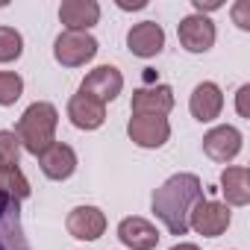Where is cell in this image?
<instances>
[{
	"label": "cell",
	"mask_w": 250,
	"mask_h": 250,
	"mask_svg": "<svg viewBox=\"0 0 250 250\" xmlns=\"http://www.w3.org/2000/svg\"><path fill=\"white\" fill-rule=\"evenodd\" d=\"M203 200V183L197 174H174L168 177L150 197L153 215L171 235L188 232V215Z\"/></svg>",
	"instance_id": "6da1fadb"
},
{
	"label": "cell",
	"mask_w": 250,
	"mask_h": 250,
	"mask_svg": "<svg viewBox=\"0 0 250 250\" xmlns=\"http://www.w3.org/2000/svg\"><path fill=\"white\" fill-rule=\"evenodd\" d=\"M56 127H59V109L47 100H36L24 109V115L15 124V136L21 142V150L39 156L44 147L56 142Z\"/></svg>",
	"instance_id": "7a4b0ae2"
},
{
	"label": "cell",
	"mask_w": 250,
	"mask_h": 250,
	"mask_svg": "<svg viewBox=\"0 0 250 250\" xmlns=\"http://www.w3.org/2000/svg\"><path fill=\"white\" fill-rule=\"evenodd\" d=\"M100 44L91 33H59L53 42V59L62 68H83L97 56Z\"/></svg>",
	"instance_id": "3957f363"
},
{
	"label": "cell",
	"mask_w": 250,
	"mask_h": 250,
	"mask_svg": "<svg viewBox=\"0 0 250 250\" xmlns=\"http://www.w3.org/2000/svg\"><path fill=\"white\" fill-rule=\"evenodd\" d=\"M229 224H232V212L221 200H206L203 197L188 215V229H194L197 235H206V238L224 235L229 229Z\"/></svg>",
	"instance_id": "277c9868"
},
{
	"label": "cell",
	"mask_w": 250,
	"mask_h": 250,
	"mask_svg": "<svg viewBox=\"0 0 250 250\" xmlns=\"http://www.w3.org/2000/svg\"><path fill=\"white\" fill-rule=\"evenodd\" d=\"M127 136L145 150H159L171 139V124L162 115H133L127 121Z\"/></svg>",
	"instance_id": "5b68a950"
},
{
	"label": "cell",
	"mask_w": 250,
	"mask_h": 250,
	"mask_svg": "<svg viewBox=\"0 0 250 250\" xmlns=\"http://www.w3.org/2000/svg\"><path fill=\"white\" fill-rule=\"evenodd\" d=\"M241 145H244V136L232 124H218V127H212L203 136V153L212 162H224V165L241 153Z\"/></svg>",
	"instance_id": "8992f818"
},
{
	"label": "cell",
	"mask_w": 250,
	"mask_h": 250,
	"mask_svg": "<svg viewBox=\"0 0 250 250\" xmlns=\"http://www.w3.org/2000/svg\"><path fill=\"white\" fill-rule=\"evenodd\" d=\"M0 250H33L21 229V200L0 191Z\"/></svg>",
	"instance_id": "52a82bcc"
},
{
	"label": "cell",
	"mask_w": 250,
	"mask_h": 250,
	"mask_svg": "<svg viewBox=\"0 0 250 250\" xmlns=\"http://www.w3.org/2000/svg\"><path fill=\"white\" fill-rule=\"evenodd\" d=\"M121 88H124V77H121V71L115 65H97L80 83V91L88 94V97H94V100H100L103 106L112 103L121 94Z\"/></svg>",
	"instance_id": "ba28073f"
},
{
	"label": "cell",
	"mask_w": 250,
	"mask_h": 250,
	"mask_svg": "<svg viewBox=\"0 0 250 250\" xmlns=\"http://www.w3.org/2000/svg\"><path fill=\"white\" fill-rule=\"evenodd\" d=\"M215 24L206 15H186L177 24V39L188 53H206L215 44Z\"/></svg>",
	"instance_id": "9c48e42d"
},
{
	"label": "cell",
	"mask_w": 250,
	"mask_h": 250,
	"mask_svg": "<svg viewBox=\"0 0 250 250\" xmlns=\"http://www.w3.org/2000/svg\"><path fill=\"white\" fill-rule=\"evenodd\" d=\"M36 159H39L42 174L47 180H53V183H62V180L74 177V171H77V150L71 145H65V142H53Z\"/></svg>",
	"instance_id": "30bf717a"
},
{
	"label": "cell",
	"mask_w": 250,
	"mask_h": 250,
	"mask_svg": "<svg viewBox=\"0 0 250 250\" xmlns=\"http://www.w3.org/2000/svg\"><path fill=\"white\" fill-rule=\"evenodd\" d=\"M127 47L133 56L139 59H153L162 53L165 47V30L162 24L156 21H142V24H133L130 33H127Z\"/></svg>",
	"instance_id": "8fae6325"
},
{
	"label": "cell",
	"mask_w": 250,
	"mask_h": 250,
	"mask_svg": "<svg viewBox=\"0 0 250 250\" xmlns=\"http://www.w3.org/2000/svg\"><path fill=\"white\" fill-rule=\"evenodd\" d=\"M188 112L194 115V121L200 124H212L215 118H221L224 112V91L218 83H197L191 97H188Z\"/></svg>",
	"instance_id": "7c38bea8"
},
{
	"label": "cell",
	"mask_w": 250,
	"mask_h": 250,
	"mask_svg": "<svg viewBox=\"0 0 250 250\" xmlns=\"http://www.w3.org/2000/svg\"><path fill=\"white\" fill-rule=\"evenodd\" d=\"M130 109H133V115H162L165 118L174 109V88L165 85V83L136 88Z\"/></svg>",
	"instance_id": "4fadbf2b"
},
{
	"label": "cell",
	"mask_w": 250,
	"mask_h": 250,
	"mask_svg": "<svg viewBox=\"0 0 250 250\" xmlns=\"http://www.w3.org/2000/svg\"><path fill=\"white\" fill-rule=\"evenodd\" d=\"M65 227L80 241H97L106 232V215L97 206H77V209L68 212Z\"/></svg>",
	"instance_id": "5bb4252c"
},
{
	"label": "cell",
	"mask_w": 250,
	"mask_h": 250,
	"mask_svg": "<svg viewBox=\"0 0 250 250\" xmlns=\"http://www.w3.org/2000/svg\"><path fill=\"white\" fill-rule=\"evenodd\" d=\"M68 121L74 124L77 130H85V133L100 130L103 121H106V106H103L100 100H94V97L77 91V94L68 100Z\"/></svg>",
	"instance_id": "9a60e30c"
},
{
	"label": "cell",
	"mask_w": 250,
	"mask_h": 250,
	"mask_svg": "<svg viewBox=\"0 0 250 250\" xmlns=\"http://www.w3.org/2000/svg\"><path fill=\"white\" fill-rule=\"evenodd\" d=\"M59 21L68 33H88L100 21V3L97 0H62Z\"/></svg>",
	"instance_id": "2e32d148"
},
{
	"label": "cell",
	"mask_w": 250,
	"mask_h": 250,
	"mask_svg": "<svg viewBox=\"0 0 250 250\" xmlns=\"http://www.w3.org/2000/svg\"><path fill=\"white\" fill-rule=\"evenodd\" d=\"M118 238L124 247L130 250H153L159 244V229L147 221V218H139V215H130L118 224Z\"/></svg>",
	"instance_id": "e0dca14e"
},
{
	"label": "cell",
	"mask_w": 250,
	"mask_h": 250,
	"mask_svg": "<svg viewBox=\"0 0 250 250\" xmlns=\"http://www.w3.org/2000/svg\"><path fill=\"white\" fill-rule=\"evenodd\" d=\"M221 194L227 206H247L250 203V171L244 165H227L221 171Z\"/></svg>",
	"instance_id": "ac0fdd59"
},
{
	"label": "cell",
	"mask_w": 250,
	"mask_h": 250,
	"mask_svg": "<svg viewBox=\"0 0 250 250\" xmlns=\"http://www.w3.org/2000/svg\"><path fill=\"white\" fill-rule=\"evenodd\" d=\"M0 191H6L15 200H27L30 197V180L24 177L21 165H0Z\"/></svg>",
	"instance_id": "d6986e66"
},
{
	"label": "cell",
	"mask_w": 250,
	"mask_h": 250,
	"mask_svg": "<svg viewBox=\"0 0 250 250\" xmlns=\"http://www.w3.org/2000/svg\"><path fill=\"white\" fill-rule=\"evenodd\" d=\"M24 53V36L15 27H0V62H15Z\"/></svg>",
	"instance_id": "ffe728a7"
},
{
	"label": "cell",
	"mask_w": 250,
	"mask_h": 250,
	"mask_svg": "<svg viewBox=\"0 0 250 250\" xmlns=\"http://www.w3.org/2000/svg\"><path fill=\"white\" fill-rule=\"evenodd\" d=\"M24 94V80L15 71H0V106H12Z\"/></svg>",
	"instance_id": "44dd1931"
},
{
	"label": "cell",
	"mask_w": 250,
	"mask_h": 250,
	"mask_svg": "<svg viewBox=\"0 0 250 250\" xmlns=\"http://www.w3.org/2000/svg\"><path fill=\"white\" fill-rule=\"evenodd\" d=\"M21 162V142L15 130H0V165H18Z\"/></svg>",
	"instance_id": "7402d4cb"
},
{
	"label": "cell",
	"mask_w": 250,
	"mask_h": 250,
	"mask_svg": "<svg viewBox=\"0 0 250 250\" xmlns=\"http://www.w3.org/2000/svg\"><path fill=\"white\" fill-rule=\"evenodd\" d=\"M247 12H250V3H247V0H238V3L232 6V18H235L238 30H250V18H247Z\"/></svg>",
	"instance_id": "603a6c76"
},
{
	"label": "cell",
	"mask_w": 250,
	"mask_h": 250,
	"mask_svg": "<svg viewBox=\"0 0 250 250\" xmlns=\"http://www.w3.org/2000/svg\"><path fill=\"white\" fill-rule=\"evenodd\" d=\"M247 94H250V85H241L238 88V103H235L241 118H250V112H247Z\"/></svg>",
	"instance_id": "cb8c5ba5"
},
{
	"label": "cell",
	"mask_w": 250,
	"mask_h": 250,
	"mask_svg": "<svg viewBox=\"0 0 250 250\" xmlns=\"http://www.w3.org/2000/svg\"><path fill=\"white\" fill-rule=\"evenodd\" d=\"M118 6H121V9H145V6H147V0H136V3H127V0H118Z\"/></svg>",
	"instance_id": "d4e9b609"
},
{
	"label": "cell",
	"mask_w": 250,
	"mask_h": 250,
	"mask_svg": "<svg viewBox=\"0 0 250 250\" xmlns=\"http://www.w3.org/2000/svg\"><path fill=\"white\" fill-rule=\"evenodd\" d=\"M171 250H200L197 244H191V241H180V244H174Z\"/></svg>",
	"instance_id": "484cf974"
}]
</instances>
